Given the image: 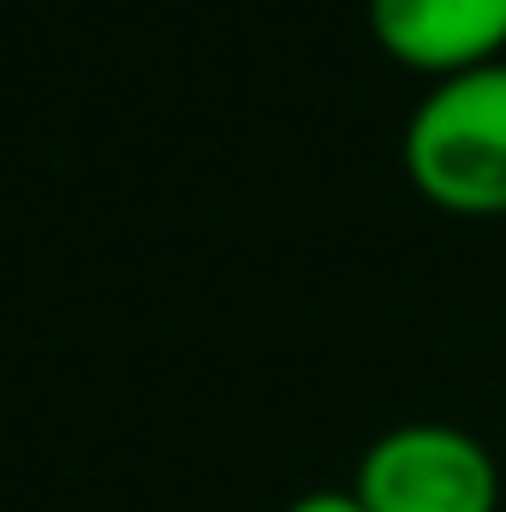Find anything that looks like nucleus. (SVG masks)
<instances>
[{"label": "nucleus", "mask_w": 506, "mask_h": 512, "mask_svg": "<svg viewBox=\"0 0 506 512\" xmlns=\"http://www.w3.org/2000/svg\"><path fill=\"white\" fill-rule=\"evenodd\" d=\"M405 173L447 215H506V60L423 90L405 120Z\"/></svg>", "instance_id": "1"}, {"label": "nucleus", "mask_w": 506, "mask_h": 512, "mask_svg": "<svg viewBox=\"0 0 506 512\" xmlns=\"http://www.w3.org/2000/svg\"><path fill=\"white\" fill-rule=\"evenodd\" d=\"M286 512H370L358 501V489H310V495H298Z\"/></svg>", "instance_id": "4"}, {"label": "nucleus", "mask_w": 506, "mask_h": 512, "mask_svg": "<svg viewBox=\"0 0 506 512\" xmlns=\"http://www.w3.org/2000/svg\"><path fill=\"white\" fill-rule=\"evenodd\" d=\"M370 30L387 60L429 84L506 60V0H370Z\"/></svg>", "instance_id": "3"}, {"label": "nucleus", "mask_w": 506, "mask_h": 512, "mask_svg": "<svg viewBox=\"0 0 506 512\" xmlns=\"http://www.w3.org/2000/svg\"><path fill=\"white\" fill-rule=\"evenodd\" d=\"M352 489L370 512H495L501 465L471 429L399 423L364 447Z\"/></svg>", "instance_id": "2"}]
</instances>
